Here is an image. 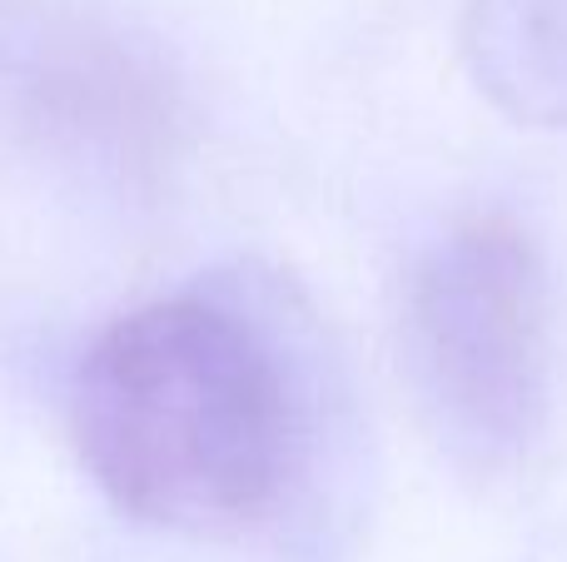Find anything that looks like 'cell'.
<instances>
[{"label": "cell", "mask_w": 567, "mask_h": 562, "mask_svg": "<svg viewBox=\"0 0 567 562\" xmlns=\"http://www.w3.org/2000/svg\"><path fill=\"white\" fill-rule=\"evenodd\" d=\"M463 60L508 119L567 129V0H473Z\"/></svg>", "instance_id": "4"}, {"label": "cell", "mask_w": 567, "mask_h": 562, "mask_svg": "<svg viewBox=\"0 0 567 562\" xmlns=\"http://www.w3.org/2000/svg\"><path fill=\"white\" fill-rule=\"evenodd\" d=\"M0 95L45 125L135 139L159 119V85L120 35L50 0H0Z\"/></svg>", "instance_id": "3"}, {"label": "cell", "mask_w": 567, "mask_h": 562, "mask_svg": "<svg viewBox=\"0 0 567 562\" xmlns=\"http://www.w3.org/2000/svg\"><path fill=\"white\" fill-rule=\"evenodd\" d=\"M403 354L458 464H518L553 408V279L528 229L478 215L433 239L403 299Z\"/></svg>", "instance_id": "2"}, {"label": "cell", "mask_w": 567, "mask_h": 562, "mask_svg": "<svg viewBox=\"0 0 567 562\" xmlns=\"http://www.w3.org/2000/svg\"><path fill=\"white\" fill-rule=\"evenodd\" d=\"M303 398L275 314L205 284L120 314L80 354L70 438L125 518L225 538L289 493L309 444Z\"/></svg>", "instance_id": "1"}]
</instances>
